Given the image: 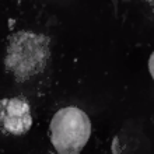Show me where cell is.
<instances>
[{"label":"cell","mask_w":154,"mask_h":154,"mask_svg":"<svg viewBox=\"0 0 154 154\" xmlns=\"http://www.w3.org/2000/svg\"><path fill=\"white\" fill-rule=\"evenodd\" d=\"M2 128L14 136L27 133L32 126L31 106L23 98H4L2 100Z\"/></svg>","instance_id":"3957f363"},{"label":"cell","mask_w":154,"mask_h":154,"mask_svg":"<svg viewBox=\"0 0 154 154\" xmlns=\"http://www.w3.org/2000/svg\"><path fill=\"white\" fill-rule=\"evenodd\" d=\"M146 2H147V3H149V4H150L151 7L154 8V0H146Z\"/></svg>","instance_id":"5b68a950"},{"label":"cell","mask_w":154,"mask_h":154,"mask_svg":"<svg viewBox=\"0 0 154 154\" xmlns=\"http://www.w3.org/2000/svg\"><path fill=\"white\" fill-rule=\"evenodd\" d=\"M49 38L31 31H20L10 37L4 65L18 81L41 73L49 60Z\"/></svg>","instance_id":"6da1fadb"},{"label":"cell","mask_w":154,"mask_h":154,"mask_svg":"<svg viewBox=\"0 0 154 154\" xmlns=\"http://www.w3.org/2000/svg\"><path fill=\"white\" fill-rule=\"evenodd\" d=\"M51 142L59 154H79L91 134V122L84 111L66 106L53 115L51 121Z\"/></svg>","instance_id":"7a4b0ae2"},{"label":"cell","mask_w":154,"mask_h":154,"mask_svg":"<svg viewBox=\"0 0 154 154\" xmlns=\"http://www.w3.org/2000/svg\"><path fill=\"white\" fill-rule=\"evenodd\" d=\"M149 70H150V74L154 80V51L150 55V59H149Z\"/></svg>","instance_id":"277c9868"}]
</instances>
